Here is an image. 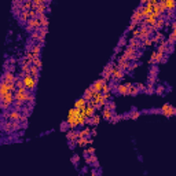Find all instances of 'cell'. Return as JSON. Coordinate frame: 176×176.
<instances>
[{
    "label": "cell",
    "instance_id": "1",
    "mask_svg": "<svg viewBox=\"0 0 176 176\" xmlns=\"http://www.w3.org/2000/svg\"><path fill=\"white\" fill-rule=\"evenodd\" d=\"M0 127H1V131H3L4 133H13V132H15V131L21 130V123H19V121L7 120V121H4V123L1 124Z\"/></svg>",
    "mask_w": 176,
    "mask_h": 176
},
{
    "label": "cell",
    "instance_id": "2",
    "mask_svg": "<svg viewBox=\"0 0 176 176\" xmlns=\"http://www.w3.org/2000/svg\"><path fill=\"white\" fill-rule=\"evenodd\" d=\"M14 92H8L6 95L0 96V109L4 112V110H8L10 106L14 103Z\"/></svg>",
    "mask_w": 176,
    "mask_h": 176
},
{
    "label": "cell",
    "instance_id": "3",
    "mask_svg": "<svg viewBox=\"0 0 176 176\" xmlns=\"http://www.w3.org/2000/svg\"><path fill=\"white\" fill-rule=\"evenodd\" d=\"M23 81V85H25V88L26 90H29V91H35L36 90V87H37V81L39 78H35V77L32 76V74H25L22 78Z\"/></svg>",
    "mask_w": 176,
    "mask_h": 176
},
{
    "label": "cell",
    "instance_id": "4",
    "mask_svg": "<svg viewBox=\"0 0 176 176\" xmlns=\"http://www.w3.org/2000/svg\"><path fill=\"white\" fill-rule=\"evenodd\" d=\"M160 113L161 114H164L167 118H169V117H173V116L176 114V109L172 105H169V103H165L164 106L161 107V110H160Z\"/></svg>",
    "mask_w": 176,
    "mask_h": 176
},
{
    "label": "cell",
    "instance_id": "5",
    "mask_svg": "<svg viewBox=\"0 0 176 176\" xmlns=\"http://www.w3.org/2000/svg\"><path fill=\"white\" fill-rule=\"evenodd\" d=\"M124 74H125V72H123V70H120L118 68H117V65H113V73H112V80L113 81H121L124 78Z\"/></svg>",
    "mask_w": 176,
    "mask_h": 176
},
{
    "label": "cell",
    "instance_id": "6",
    "mask_svg": "<svg viewBox=\"0 0 176 176\" xmlns=\"http://www.w3.org/2000/svg\"><path fill=\"white\" fill-rule=\"evenodd\" d=\"M113 62H109L106 66H105V69H103V72H102V78L103 80H106V81H109L110 80V77H112V73H113Z\"/></svg>",
    "mask_w": 176,
    "mask_h": 176
},
{
    "label": "cell",
    "instance_id": "7",
    "mask_svg": "<svg viewBox=\"0 0 176 176\" xmlns=\"http://www.w3.org/2000/svg\"><path fill=\"white\" fill-rule=\"evenodd\" d=\"M162 56H164V54H162V52L153 51L151 56H150V61H149V63H150V65H158V63H161V61H162Z\"/></svg>",
    "mask_w": 176,
    "mask_h": 176
},
{
    "label": "cell",
    "instance_id": "8",
    "mask_svg": "<svg viewBox=\"0 0 176 176\" xmlns=\"http://www.w3.org/2000/svg\"><path fill=\"white\" fill-rule=\"evenodd\" d=\"M142 10H143V6H139L135 11H133V14H132V18H131V22H136L139 23L142 19H143V15H142Z\"/></svg>",
    "mask_w": 176,
    "mask_h": 176
},
{
    "label": "cell",
    "instance_id": "9",
    "mask_svg": "<svg viewBox=\"0 0 176 176\" xmlns=\"http://www.w3.org/2000/svg\"><path fill=\"white\" fill-rule=\"evenodd\" d=\"M131 87V83H125V84H117L116 87V92H118L120 95H128V90Z\"/></svg>",
    "mask_w": 176,
    "mask_h": 176
},
{
    "label": "cell",
    "instance_id": "10",
    "mask_svg": "<svg viewBox=\"0 0 176 176\" xmlns=\"http://www.w3.org/2000/svg\"><path fill=\"white\" fill-rule=\"evenodd\" d=\"M113 114H114V112H113V110H110L106 105L102 107V118H103V120L110 121V120H112V117H113Z\"/></svg>",
    "mask_w": 176,
    "mask_h": 176
},
{
    "label": "cell",
    "instance_id": "11",
    "mask_svg": "<svg viewBox=\"0 0 176 176\" xmlns=\"http://www.w3.org/2000/svg\"><path fill=\"white\" fill-rule=\"evenodd\" d=\"M1 80L6 81V83H14V81H15V73L6 70V72L3 73V76H1Z\"/></svg>",
    "mask_w": 176,
    "mask_h": 176
},
{
    "label": "cell",
    "instance_id": "12",
    "mask_svg": "<svg viewBox=\"0 0 176 176\" xmlns=\"http://www.w3.org/2000/svg\"><path fill=\"white\" fill-rule=\"evenodd\" d=\"M8 92H11V90H10V83H6V81L0 80V96L6 95Z\"/></svg>",
    "mask_w": 176,
    "mask_h": 176
},
{
    "label": "cell",
    "instance_id": "13",
    "mask_svg": "<svg viewBox=\"0 0 176 176\" xmlns=\"http://www.w3.org/2000/svg\"><path fill=\"white\" fill-rule=\"evenodd\" d=\"M153 26V29H154V32H158V31H161L164 26H165V19L162 18V17H160V18H157V21H155V23L154 25H151Z\"/></svg>",
    "mask_w": 176,
    "mask_h": 176
},
{
    "label": "cell",
    "instance_id": "14",
    "mask_svg": "<svg viewBox=\"0 0 176 176\" xmlns=\"http://www.w3.org/2000/svg\"><path fill=\"white\" fill-rule=\"evenodd\" d=\"M95 112H96V110H95L94 107H92V106H88V105H87V106L84 107V110H81V114L84 116L85 118H88V117H92V116L95 114Z\"/></svg>",
    "mask_w": 176,
    "mask_h": 176
},
{
    "label": "cell",
    "instance_id": "15",
    "mask_svg": "<svg viewBox=\"0 0 176 176\" xmlns=\"http://www.w3.org/2000/svg\"><path fill=\"white\" fill-rule=\"evenodd\" d=\"M103 83H107V81H106V80H103V78H99V80H96V81L91 85V88L94 90V91L100 92V91H102V85H103Z\"/></svg>",
    "mask_w": 176,
    "mask_h": 176
},
{
    "label": "cell",
    "instance_id": "16",
    "mask_svg": "<svg viewBox=\"0 0 176 176\" xmlns=\"http://www.w3.org/2000/svg\"><path fill=\"white\" fill-rule=\"evenodd\" d=\"M31 52H32V55H33V56H40V55H41V46H40L39 43H36V44H32Z\"/></svg>",
    "mask_w": 176,
    "mask_h": 176
},
{
    "label": "cell",
    "instance_id": "17",
    "mask_svg": "<svg viewBox=\"0 0 176 176\" xmlns=\"http://www.w3.org/2000/svg\"><path fill=\"white\" fill-rule=\"evenodd\" d=\"M77 138H78V133H77L76 130H70L66 132V139H68L69 142H76Z\"/></svg>",
    "mask_w": 176,
    "mask_h": 176
},
{
    "label": "cell",
    "instance_id": "18",
    "mask_svg": "<svg viewBox=\"0 0 176 176\" xmlns=\"http://www.w3.org/2000/svg\"><path fill=\"white\" fill-rule=\"evenodd\" d=\"M28 19H29V13H28V11H21V14L18 15L19 23H21V25H26Z\"/></svg>",
    "mask_w": 176,
    "mask_h": 176
},
{
    "label": "cell",
    "instance_id": "19",
    "mask_svg": "<svg viewBox=\"0 0 176 176\" xmlns=\"http://www.w3.org/2000/svg\"><path fill=\"white\" fill-rule=\"evenodd\" d=\"M130 65H131V61H120L117 62V68L120 70H123V72H127V70L130 69Z\"/></svg>",
    "mask_w": 176,
    "mask_h": 176
},
{
    "label": "cell",
    "instance_id": "20",
    "mask_svg": "<svg viewBox=\"0 0 176 176\" xmlns=\"http://www.w3.org/2000/svg\"><path fill=\"white\" fill-rule=\"evenodd\" d=\"M128 46L133 47V48H136V50H139V48H142V44H140V40H138V39H133V37H131L130 40H128Z\"/></svg>",
    "mask_w": 176,
    "mask_h": 176
},
{
    "label": "cell",
    "instance_id": "21",
    "mask_svg": "<svg viewBox=\"0 0 176 176\" xmlns=\"http://www.w3.org/2000/svg\"><path fill=\"white\" fill-rule=\"evenodd\" d=\"M85 106H87V100H85L84 98H80V99L74 103V107H76V109H78L80 112H81V110H84Z\"/></svg>",
    "mask_w": 176,
    "mask_h": 176
},
{
    "label": "cell",
    "instance_id": "22",
    "mask_svg": "<svg viewBox=\"0 0 176 176\" xmlns=\"http://www.w3.org/2000/svg\"><path fill=\"white\" fill-rule=\"evenodd\" d=\"M150 39H151V43H153V44H158L161 40L164 39V35H162V33L158 31V32H155V36H151Z\"/></svg>",
    "mask_w": 176,
    "mask_h": 176
},
{
    "label": "cell",
    "instance_id": "23",
    "mask_svg": "<svg viewBox=\"0 0 176 176\" xmlns=\"http://www.w3.org/2000/svg\"><path fill=\"white\" fill-rule=\"evenodd\" d=\"M176 7L175 0H165V11H173Z\"/></svg>",
    "mask_w": 176,
    "mask_h": 176
},
{
    "label": "cell",
    "instance_id": "24",
    "mask_svg": "<svg viewBox=\"0 0 176 176\" xmlns=\"http://www.w3.org/2000/svg\"><path fill=\"white\" fill-rule=\"evenodd\" d=\"M29 74H32L35 78H39V76H40V69L36 68L35 65H31V68H29Z\"/></svg>",
    "mask_w": 176,
    "mask_h": 176
},
{
    "label": "cell",
    "instance_id": "25",
    "mask_svg": "<svg viewBox=\"0 0 176 176\" xmlns=\"http://www.w3.org/2000/svg\"><path fill=\"white\" fill-rule=\"evenodd\" d=\"M76 145L80 146V147H85L88 146V138H83V136H78L76 139Z\"/></svg>",
    "mask_w": 176,
    "mask_h": 176
},
{
    "label": "cell",
    "instance_id": "26",
    "mask_svg": "<svg viewBox=\"0 0 176 176\" xmlns=\"http://www.w3.org/2000/svg\"><path fill=\"white\" fill-rule=\"evenodd\" d=\"M168 41V46H173L176 41V29H172L171 33H169V39L167 40Z\"/></svg>",
    "mask_w": 176,
    "mask_h": 176
},
{
    "label": "cell",
    "instance_id": "27",
    "mask_svg": "<svg viewBox=\"0 0 176 176\" xmlns=\"http://www.w3.org/2000/svg\"><path fill=\"white\" fill-rule=\"evenodd\" d=\"M32 6H33L32 0L23 1V3H21V11H29V10H32Z\"/></svg>",
    "mask_w": 176,
    "mask_h": 176
},
{
    "label": "cell",
    "instance_id": "28",
    "mask_svg": "<svg viewBox=\"0 0 176 176\" xmlns=\"http://www.w3.org/2000/svg\"><path fill=\"white\" fill-rule=\"evenodd\" d=\"M94 95H95V91H94L91 87H90L88 90H85V94H84V96H83V98H84L85 100H90V99H92V98H94Z\"/></svg>",
    "mask_w": 176,
    "mask_h": 176
},
{
    "label": "cell",
    "instance_id": "29",
    "mask_svg": "<svg viewBox=\"0 0 176 176\" xmlns=\"http://www.w3.org/2000/svg\"><path fill=\"white\" fill-rule=\"evenodd\" d=\"M78 133V136H83V138H90L91 136V128L90 127H87L84 128L83 131H80V132H77Z\"/></svg>",
    "mask_w": 176,
    "mask_h": 176
},
{
    "label": "cell",
    "instance_id": "30",
    "mask_svg": "<svg viewBox=\"0 0 176 176\" xmlns=\"http://www.w3.org/2000/svg\"><path fill=\"white\" fill-rule=\"evenodd\" d=\"M39 19H40V22H41V28H48V18H47L46 14L39 15Z\"/></svg>",
    "mask_w": 176,
    "mask_h": 176
},
{
    "label": "cell",
    "instance_id": "31",
    "mask_svg": "<svg viewBox=\"0 0 176 176\" xmlns=\"http://www.w3.org/2000/svg\"><path fill=\"white\" fill-rule=\"evenodd\" d=\"M32 65H35L36 68L41 69L43 63H41V59H40V56H33V59H32Z\"/></svg>",
    "mask_w": 176,
    "mask_h": 176
},
{
    "label": "cell",
    "instance_id": "32",
    "mask_svg": "<svg viewBox=\"0 0 176 176\" xmlns=\"http://www.w3.org/2000/svg\"><path fill=\"white\" fill-rule=\"evenodd\" d=\"M23 105H25V102H21V100H14V103H13L11 106L14 107V110H19V112H21V109L23 107Z\"/></svg>",
    "mask_w": 176,
    "mask_h": 176
},
{
    "label": "cell",
    "instance_id": "33",
    "mask_svg": "<svg viewBox=\"0 0 176 176\" xmlns=\"http://www.w3.org/2000/svg\"><path fill=\"white\" fill-rule=\"evenodd\" d=\"M139 94V90L135 87L133 84H131V87H130V90H128V95H132V96H136Z\"/></svg>",
    "mask_w": 176,
    "mask_h": 176
},
{
    "label": "cell",
    "instance_id": "34",
    "mask_svg": "<svg viewBox=\"0 0 176 176\" xmlns=\"http://www.w3.org/2000/svg\"><path fill=\"white\" fill-rule=\"evenodd\" d=\"M128 117L132 118V120H138L139 117H140V112H138V110H132L130 114H128Z\"/></svg>",
    "mask_w": 176,
    "mask_h": 176
},
{
    "label": "cell",
    "instance_id": "35",
    "mask_svg": "<svg viewBox=\"0 0 176 176\" xmlns=\"http://www.w3.org/2000/svg\"><path fill=\"white\" fill-rule=\"evenodd\" d=\"M140 44H142V48H145V47H150L153 43H151V39L147 37V39H143V40L140 41Z\"/></svg>",
    "mask_w": 176,
    "mask_h": 176
},
{
    "label": "cell",
    "instance_id": "36",
    "mask_svg": "<svg viewBox=\"0 0 176 176\" xmlns=\"http://www.w3.org/2000/svg\"><path fill=\"white\" fill-rule=\"evenodd\" d=\"M164 92H165V87L164 85H158V87L154 88V94H157V95H164Z\"/></svg>",
    "mask_w": 176,
    "mask_h": 176
},
{
    "label": "cell",
    "instance_id": "37",
    "mask_svg": "<svg viewBox=\"0 0 176 176\" xmlns=\"http://www.w3.org/2000/svg\"><path fill=\"white\" fill-rule=\"evenodd\" d=\"M91 121H92V125H98V124L100 123V117H99V114H96V113H95V114L91 117Z\"/></svg>",
    "mask_w": 176,
    "mask_h": 176
},
{
    "label": "cell",
    "instance_id": "38",
    "mask_svg": "<svg viewBox=\"0 0 176 176\" xmlns=\"http://www.w3.org/2000/svg\"><path fill=\"white\" fill-rule=\"evenodd\" d=\"M32 63H25V65H21V72L23 74H28L29 73V68H31Z\"/></svg>",
    "mask_w": 176,
    "mask_h": 176
},
{
    "label": "cell",
    "instance_id": "39",
    "mask_svg": "<svg viewBox=\"0 0 176 176\" xmlns=\"http://www.w3.org/2000/svg\"><path fill=\"white\" fill-rule=\"evenodd\" d=\"M39 37H40V33H39V31H33L31 33V40H32V41H37Z\"/></svg>",
    "mask_w": 176,
    "mask_h": 176
},
{
    "label": "cell",
    "instance_id": "40",
    "mask_svg": "<svg viewBox=\"0 0 176 176\" xmlns=\"http://www.w3.org/2000/svg\"><path fill=\"white\" fill-rule=\"evenodd\" d=\"M77 124H78V127H80V125H84V124H85V117L81 114V113H80V116L77 117Z\"/></svg>",
    "mask_w": 176,
    "mask_h": 176
},
{
    "label": "cell",
    "instance_id": "41",
    "mask_svg": "<svg viewBox=\"0 0 176 176\" xmlns=\"http://www.w3.org/2000/svg\"><path fill=\"white\" fill-rule=\"evenodd\" d=\"M120 120H123V116H120V114H113V117H112V123L113 124H116V123H118Z\"/></svg>",
    "mask_w": 176,
    "mask_h": 176
},
{
    "label": "cell",
    "instance_id": "42",
    "mask_svg": "<svg viewBox=\"0 0 176 176\" xmlns=\"http://www.w3.org/2000/svg\"><path fill=\"white\" fill-rule=\"evenodd\" d=\"M157 73H158V68L157 66H151V69H150V77H155Z\"/></svg>",
    "mask_w": 176,
    "mask_h": 176
},
{
    "label": "cell",
    "instance_id": "43",
    "mask_svg": "<svg viewBox=\"0 0 176 176\" xmlns=\"http://www.w3.org/2000/svg\"><path fill=\"white\" fill-rule=\"evenodd\" d=\"M105 105H106V106L109 107L110 110H113V112L116 110V103L113 102V100H110V102H107V100H106V103H105Z\"/></svg>",
    "mask_w": 176,
    "mask_h": 176
},
{
    "label": "cell",
    "instance_id": "44",
    "mask_svg": "<svg viewBox=\"0 0 176 176\" xmlns=\"http://www.w3.org/2000/svg\"><path fill=\"white\" fill-rule=\"evenodd\" d=\"M109 91H112V88H110V85L107 84V83H103V85H102V94L103 92H109Z\"/></svg>",
    "mask_w": 176,
    "mask_h": 176
},
{
    "label": "cell",
    "instance_id": "45",
    "mask_svg": "<svg viewBox=\"0 0 176 176\" xmlns=\"http://www.w3.org/2000/svg\"><path fill=\"white\" fill-rule=\"evenodd\" d=\"M78 161H80V157H78L77 154H74V155L72 157V164H73V165H76V167H77V164H78Z\"/></svg>",
    "mask_w": 176,
    "mask_h": 176
},
{
    "label": "cell",
    "instance_id": "46",
    "mask_svg": "<svg viewBox=\"0 0 176 176\" xmlns=\"http://www.w3.org/2000/svg\"><path fill=\"white\" fill-rule=\"evenodd\" d=\"M135 87H136V88L139 90V92H143V91H145V84H143V83H136V84H135Z\"/></svg>",
    "mask_w": 176,
    "mask_h": 176
},
{
    "label": "cell",
    "instance_id": "47",
    "mask_svg": "<svg viewBox=\"0 0 176 176\" xmlns=\"http://www.w3.org/2000/svg\"><path fill=\"white\" fill-rule=\"evenodd\" d=\"M136 26H138V23H136V22H131V25L128 26V29H127V31H128V32H132L133 29H136Z\"/></svg>",
    "mask_w": 176,
    "mask_h": 176
},
{
    "label": "cell",
    "instance_id": "48",
    "mask_svg": "<svg viewBox=\"0 0 176 176\" xmlns=\"http://www.w3.org/2000/svg\"><path fill=\"white\" fill-rule=\"evenodd\" d=\"M61 130L63 131V132H65V131H68V130H69V125H68V123H66V121H63V123L61 124Z\"/></svg>",
    "mask_w": 176,
    "mask_h": 176
},
{
    "label": "cell",
    "instance_id": "49",
    "mask_svg": "<svg viewBox=\"0 0 176 176\" xmlns=\"http://www.w3.org/2000/svg\"><path fill=\"white\" fill-rule=\"evenodd\" d=\"M125 43H127V40H125V36H123V37L120 39V41H118V46H117V47H123V46H125Z\"/></svg>",
    "mask_w": 176,
    "mask_h": 176
},
{
    "label": "cell",
    "instance_id": "50",
    "mask_svg": "<svg viewBox=\"0 0 176 176\" xmlns=\"http://www.w3.org/2000/svg\"><path fill=\"white\" fill-rule=\"evenodd\" d=\"M102 96H103V99H105V100H107L109 98H110V96H112V91H109V92H103V94H102Z\"/></svg>",
    "mask_w": 176,
    "mask_h": 176
},
{
    "label": "cell",
    "instance_id": "51",
    "mask_svg": "<svg viewBox=\"0 0 176 176\" xmlns=\"http://www.w3.org/2000/svg\"><path fill=\"white\" fill-rule=\"evenodd\" d=\"M28 13H29V18H37V14H36L35 10H29Z\"/></svg>",
    "mask_w": 176,
    "mask_h": 176
},
{
    "label": "cell",
    "instance_id": "52",
    "mask_svg": "<svg viewBox=\"0 0 176 176\" xmlns=\"http://www.w3.org/2000/svg\"><path fill=\"white\" fill-rule=\"evenodd\" d=\"M32 3H33V6H40L44 3V0H32Z\"/></svg>",
    "mask_w": 176,
    "mask_h": 176
},
{
    "label": "cell",
    "instance_id": "53",
    "mask_svg": "<svg viewBox=\"0 0 176 176\" xmlns=\"http://www.w3.org/2000/svg\"><path fill=\"white\" fill-rule=\"evenodd\" d=\"M138 36H139V29H133V31H132V37L138 39Z\"/></svg>",
    "mask_w": 176,
    "mask_h": 176
},
{
    "label": "cell",
    "instance_id": "54",
    "mask_svg": "<svg viewBox=\"0 0 176 176\" xmlns=\"http://www.w3.org/2000/svg\"><path fill=\"white\" fill-rule=\"evenodd\" d=\"M87 153H88V154H95V149H94V147H88Z\"/></svg>",
    "mask_w": 176,
    "mask_h": 176
},
{
    "label": "cell",
    "instance_id": "55",
    "mask_svg": "<svg viewBox=\"0 0 176 176\" xmlns=\"http://www.w3.org/2000/svg\"><path fill=\"white\" fill-rule=\"evenodd\" d=\"M150 0H140V6H143V4H146V3H149Z\"/></svg>",
    "mask_w": 176,
    "mask_h": 176
},
{
    "label": "cell",
    "instance_id": "56",
    "mask_svg": "<svg viewBox=\"0 0 176 176\" xmlns=\"http://www.w3.org/2000/svg\"><path fill=\"white\" fill-rule=\"evenodd\" d=\"M171 28H172V29H176V22H175V21L171 23Z\"/></svg>",
    "mask_w": 176,
    "mask_h": 176
},
{
    "label": "cell",
    "instance_id": "57",
    "mask_svg": "<svg viewBox=\"0 0 176 176\" xmlns=\"http://www.w3.org/2000/svg\"><path fill=\"white\" fill-rule=\"evenodd\" d=\"M91 175H94V176H96V175H98V172H96V171H92V172H91Z\"/></svg>",
    "mask_w": 176,
    "mask_h": 176
},
{
    "label": "cell",
    "instance_id": "58",
    "mask_svg": "<svg viewBox=\"0 0 176 176\" xmlns=\"http://www.w3.org/2000/svg\"><path fill=\"white\" fill-rule=\"evenodd\" d=\"M19 1H22V3H23V1H28V0H19Z\"/></svg>",
    "mask_w": 176,
    "mask_h": 176
},
{
    "label": "cell",
    "instance_id": "59",
    "mask_svg": "<svg viewBox=\"0 0 176 176\" xmlns=\"http://www.w3.org/2000/svg\"><path fill=\"white\" fill-rule=\"evenodd\" d=\"M44 3H46V0H44Z\"/></svg>",
    "mask_w": 176,
    "mask_h": 176
}]
</instances>
